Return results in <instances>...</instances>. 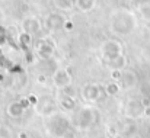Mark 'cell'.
Returning <instances> with one entry per match:
<instances>
[{
    "mask_svg": "<svg viewBox=\"0 0 150 138\" xmlns=\"http://www.w3.org/2000/svg\"><path fill=\"white\" fill-rule=\"evenodd\" d=\"M109 26H111V31L114 34L128 35L136 28L134 13H131L128 10H124V9L114 12L111 15V19H109Z\"/></svg>",
    "mask_w": 150,
    "mask_h": 138,
    "instance_id": "obj_1",
    "label": "cell"
},
{
    "mask_svg": "<svg viewBox=\"0 0 150 138\" xmlns=\"http://www.w3.org/2000/svg\"><path fill=\"white\" fill-rule=\"evenodd\" d=\"M121 51H122V46L118 41L109 39V41L103 42V45H102V55H103V58H106L109 61H114V60L120 58Z\"/></svg>",
    "mask_w": 150,
    "mask_h": 138,
    "instance_id": "obj_2",
    "label": "cell"
},
{
    "mask_svg": "<svg viewBox=\"0 0 150 138\" xmlns=\"http://www.w3.org/2000/svg\"><path fill=\"white\" fill-rule=\"evenodd\" d=\"M41 20L37 18V16H28L22 20V29L25 34H29L31 37L38 34L41 31Z\"/></svg>",
    "mask_w": 150,
    "mask_h": 138,
    "instance_id": "obj_3",
    "label": "cell"
},
{
    "mask_svg": "<svg viewBox=\"0 0 150 138\" xmlns=\"http://www.w3.org/2000/svg\"><path fill=\"white\" fill-rule=\"evenodd\" d=\"M73 6H76L80 12H92L96 7V0H71Z\"/></svg>",
    "mask_w": 150,
    "mask_h": 138,
    "instance_id": "obj_4",
    "label": "cell"
},
{
    "mask_svg": "<svg viewBox=\"0 0 150 138\" xmlns=\"http://www.w3.org/2000/svg\"><path fill=\"white\" fill-rule=\"evenodd\" d=\"M47 28H50V29H60V28H63L64 26V19L60 16V15H55V13H52V15H50L48 18H47Z\"/></svg>",
    "mask_w": 150,
    "mask_h": 138,
    "instance_id": "obj_5",
    "label": "cell"
},
{
    "mask_svg": "<svg viewBox=\"0 0 150 138\" xmlns=\"http://www.w3.org/2000/svg\"><path fill=\"white\" fill-rule=\"evenodd\" d=\"M54 80H55V83L58 84V87H64V86H67V84H69L70 77L67 76V73H66L64 70H60V71H57V73H55Z\"/></svg>",
    "mask_w": 150,
    "mask_h": 138,
    "instance_id": "obj_6",
    "label": "cell"
},
{
    "mask_svg": "<svg viewBox=\"0 0 150 138\" xmlns=\"http://www.w3.org/2000/svg\"><path fill=\"white\" fill-rule=\"evenodd\" d=\"M37 51H38V54L41 55V57H50L51 54H52V46L47 42V41H41L38 45H37Z\"/></svg>",
    "mask_w": 150,
    "mask_h": 138,
    "instance_id": "obj_7",
    "label": "cell"
},
{
    "mask_svg": "<svg viewBox=\"0 0 150 138\" xmlns=\"http://www.w3.org/2000/svg\"><path fill=\"white\" fill-rule=\"evenodd\" d=\"M98 93H99L98 87L91 84V86H88V87L85 89L83 94H85V97H86V99H89V100H93V99H96V97H98Z\"/></svg>",
    "mask_w": 150,
    "mask_h": 138,
    "instance_id": "obj_8",
    "label": "cell"
},
{
    "mask_svg": "<svg viewBox=\"0 0 150 138\" xmlns=\"http://www.w3.org/2000/svg\"><path fill=\"white\" fill-rule=\"evenodd\" d=\"M139 10H140V13H142L143 18L150 19V1H146V3L139 4Z\"/></svg>",
    "mask_w": 150,
    "mask_h": 138,
    "instance_id": "obj_9",
    "label": "cell"
},
{
    "mask_svg": "<svg viewBox=\"0 0 150 138\" xmlns=\"http://www.w3.org/2000/svg\"><path fill=\"white\" fill-rule=\"evenodd\" d=\"M57 7H60L61 10H70L73 7V1L71 0H54Z\"/></svg>",
    "mask_w": 150,
    "mask_h": 138,
    "instance_id": "obj_10",
    "label": "cell"
},
{
    "mask_svg": "<svg viewBox=\"0 0 150 138\" xmlns=\"http://www.w3.org/2000/svg\"><path fill=\"white\" fill-rule=\"evenodd\" d=\"M22 111H23V108H22L19 103H13V105L10 106V113H12L13 116H19V115L22 113Z\"/></svg>",
    "mask_w": 150,
    "mask_h": 138,
    "instance_id": "obj_11",
    "label": "cell"
},
{
    "mask_svg": "<svg viewBox=\"0 0 150 138\" xmlns=\"http://www.w3.org/2000/svg\"><path fill=\"white\" fill-rule=\"evenodd\" d=\"M63 28H64L66 31H71V29H73V23H71L70 20H66V22H64V26H63Z\"/></svg>",
    "mask_w": 150,
    "mask_h": 138,
    "instance_id": "obj_12",
    "label": "cell"
},
{
    "mask_svg": "<svg viewBox=\"0 0 150 138\" xmlns=\"http://www.w3.org/2000/svg\"><path fill=\"white\" fill-rule=\"evenodd\" d=\"M115 92H117V86H115V84H109V86H108V93H109V94H114Z\"/></svg>",
    "mask_w": 150,
    "mask_h": 138,
    "instance_id": "obj_13",
    "label": "cell"
}]
</instances>
